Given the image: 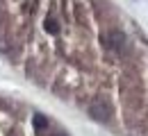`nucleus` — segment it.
Here are the masks:
<instances>
[{
  "mask_svg": "<svg viewBox=\"0 0 148 136\" xmlns=\"http://www.w3.org/2000/svg\"><path fill=\"white\" fill-rule=\"evenodd\" d=\"M0 136H71L53 116L16 97L0 95Z\"/></svg>",
  "mask_w": 148,
  "mask_h": 136,
  "instance_id": "2",
  "label": "nucleus"
},
{
  "mask_svg": "<svg viewBox=\"0 0 148 136\" xmlns=\"http://www.w3.org/2000/svg\"><path fill=\"white\" fill-rule=\"evenodd\" d=\"M134 0H0V55L119 136H148V25Z\"/></svg>",
  "mask_w": 148,
  "mask_h": 136,
  "instance_id": "1",
  "label": "nucleus"
}]
</instances>
